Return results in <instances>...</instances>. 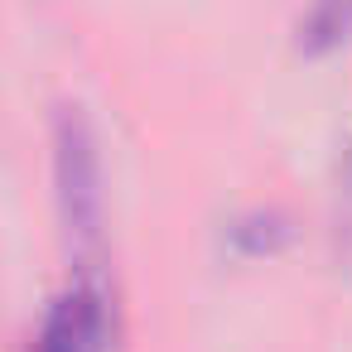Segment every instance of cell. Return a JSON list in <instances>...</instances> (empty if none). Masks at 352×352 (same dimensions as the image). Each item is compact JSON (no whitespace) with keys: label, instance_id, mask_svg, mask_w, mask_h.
Returning <instances> with one entry per match:
<instances>
[{"label":"cell","instance_id":"2","mask_svg":"<svg viewBox=\"0 0 352 352\" xmlns=\"http://www.w3.org/2000/svg\"><path fill=\"white\" fill-rule=\"evenodd\" d=\"M111 338V294L97 275H73L49 294L30 352H107Z\"/></svg>","mask_w":352,"mask_h":352},{"label":"cell","instance_id":"5","mask_svg":"<svg viewBox=\"0 0 352 352\" xmlns=\"http://www.w3.org/2000/svg\"><path fill=\"white\" fill-rule=\"evenodd\" d=\"M347 184H352V140H347Z\"/></svg>","mask_w":352,"mask_h":352},{"label":"cell","instance_id":"4","mask_svg":"<svg viewBox=\"0 0 352 352\" xmlns=\"http://www.w3.org/2000/svg\"><path fill=\"white\" fill-rule=\"evenodd\" d=\"M352 30V0H309L294 34L304 49H328Z\"/></svg>","mask_w":352,"mask_h":352},{"label":"cell","instance_id":"3","mask_svg":"<svg viewBox=\"0 0 352 352\" xmlns=\"http://www.w3.org/2000/svg\"><path fill=\"white\" fill-rule=\"evenodd\" d=\"M289 236V212L265 203V208H246L236 212L227 227H222V241L241 256H261V251H275L280 241Z\"/></svg>","mask_w":352,"mask_h":352},{"label":"cell","instance_id":"1","mask_svg":"<svg viewBox=\"0 0 352 352\" xmlns=\"http://www.w3.org/2000/svg\"><path fill=\"white\" fill-rule=\"evenodd\" d=\"M54 193L68 236L92 246L102 236V150L82 102L54 107Z\"/></svg>","mask_w":352,"mask_h":352}]
</instances>
